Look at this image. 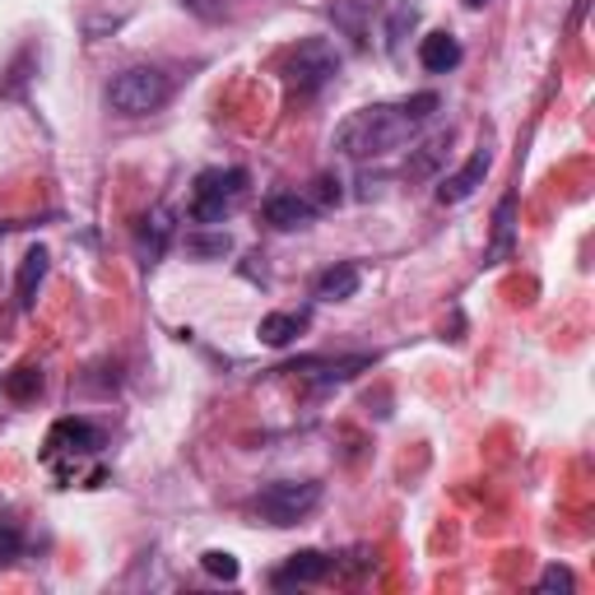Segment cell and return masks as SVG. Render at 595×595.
<instances>
[{"instance_id": "obj_1", "label": "cell", "mask_w": 595, "mask_h": 595, "mask_svg": "<svg viewBox=\"0 0 595 595\" xmlns=\"http://www.w3.org/2000/svg\"><path fill=\"white\" fill-rule=\"evenodd\" d=\"M443 108L437 93H414L405 102H373V108L345 117L335 126V149L349 153V159H381L400 145L414 140V131Z\"/></svg>"}, {"instance_id": "obj_2", "label": "cell", "mask_w": 595, "mask_h": 595, "mask_svg": "<svg viewBox=\"0 0 595 595\" xmlns=\"http://www.w3.org/2000/svg\"><path fill=\"white\" fill-rule=\"evenodd\" d=\"M168 98H172V80L159 66H131V70L112 75V85H108V108L117 117H149V112H159Z\"/></svg>"}, {"instance_id": "obj_3", "label": "cell", "mask_w": 595, "mask_h": 595, "mask_svg": "<svg viewBox=\"0 0 595 595\" xmlns=\"http://www.w3.org/2000/svg\"><path fill=\"white\" fill-rule=\"evenodd\" d=\"M321 479H275L251 498V512L266 526H298L321 507Z\"/></svg>"}, {"instance_id": "obj_4", "label": "cell", "mask_w": 595, "mask_h": 595, "mask_svg": "<svg viewBox=\"0 0 595 595\" xmlns=\"http://www.w3.org/2000/svg\"><path fill=\"white\" fill-rule=\"evenodd\" d=\"M247 168H205L191 187V219L196 224H224L238 200L247 196Z\"/></svg>"}, {"instance_id": "obj_5", "label": "cell", "mask_w": 595, "mask_h": 595, "mask_svg": "<svg viewBox=\"0 0 595 595\" xmlns=\"http://www.w3.org/2000/svg\"><path fill=\"white\" fill-rule=\"evenodd\" d=\"M340 75V51L330 38H303L289 57H284V80L298 93H317Z\"/></svg>"}, {"instance_id": "obj_6", "label": "cell", "mask_w": 595, "mask_h": 595, "mask_svg": "<svg viewBox=\"0 0 595 595\" xmlns=\"http://www.w3.org/2000/svg\"><path fill=\"white\" fill-rule=\"evenodd\" d=\"M98 447H102V428H93L89 419H57L51 424V433H47V465L51 460H85V456H98Z\"/></svg>"}, {"instance_id": "obj_7", "label": "cell", "mask_w": 595, "mask_h": 595, "mask_svg": "<svg viewBox=\"0 0 595 595\" xmlns=\"http://www.w3.org/2000/svg\"><path fill=\"white\" fill-rule=\"evenodd\" d=\"M488 163H494V149H475L470 159H465L452 177H443V187H437V200H443V205H460V200H470V196L484 187Z\"/></svg>"}, {"instance_id": "obj_8", "label": "cell", "mask_w": 595, "mask_h": 595, "mask_svg": "<svg viewBox=\"0 0 595 595\" xmlns=\"http://www.w3.org/2000/svg\"><path fill=\"white\" fill-rule=\"evenodd\" d=\"M266 224L270 228H279V232H294V228H307V224H313L317 219V205L313 200H307L303 191H279V196H270L266 200Z\"/></svg>"}, {"instance_id": "obj_9", "label": "cell", "mask_w": 595, "mask_h": 595, "mask_svg": "<svg viewBox=\"0 0 595 595\" xmlns=\"http://www.w3.org/2000/svg\"><path fill=\"white\" fill-rule=\"evenodd\" d=\"M330 567H335L330 554H321V549H298V554H289V563H284L279 573H275V586H317V582L330 577Z\"/></svg>"}, {"instance_id": "obj_10", "label": "cell", "mask_w": 595, "mask_h": 595, "mask_svg": "<svg viewBox=\"0 0 595 595\" xmlns=\"http://www.w3.org/2000/svg\"><path fill=\"white\" fill-rule=\"evenodd\" d=\"M358 284H364V270H358L354 261H335V266H326V270L317 275L313 298H317V303H349V298L358 294Z\"/></svg>"}, {"instance_id": "obj_11", "label": "cell", "mask_w": 595, "mask_h": 595, "mask_svg": "<svg viewBox=\"0 0 595 595\" xmlns=\"http://www.w3.org/2000/svg\"><path fill=\"white\" fill-rule=\"evenodd\" d=\"M47 266H51L47 247H29V251H23L19 275H14V303H19V313H33L38 289H42V279H47Z\"/></svg>"}, {"instance_id": "obj_12", "label": "cell", "mask_w": 595, "mask_h": 595, "mask_svg": "<svg viewBox=\"0 0 595 595\" xmlns=\"http://www.w3.org/2000/svg\"><path fill=\"white\" fill-rule=\"evenodd\" d=\"M307 321H313V313H266L261 326H256V335H261V345L284 349L307 330Z\"/></svg>"}, {"instance_id": "obj_13", "label": "cell", "mask_w": 595, "mask_h": 595, "mask_svg": "<svg viewBox=\"0 0 595 595\" xmlns=\"http://www.w3.org/2000/svg\"><path fill=\"white\" fill-rule=\"evenodd\" d=\"M172 210H168V205H153V210L145 215V224H140V251H145V261L153 266V261H159V256H163V247L172 242Z\"/></svg>"}, {"instance_id": "obj_14", "label": "cell", "mask_w": 595, "mask_h": 595, "mask_svg": "<svg viewBox=\"0 0 595 595\" xmlns=\"http://www.w3.org/2000/svg\"><path fill=\"white\" fill-rule=\"evenodd\" d=\"M419 66H424L428 75L456 70V66H460V42H456L452 33H428V38L419 42Z\"/></svg>"}, {"instance_id": "obj_15", "label": "cell", "mask_w": 595, "mask_h": 595, "mask_svg": "<svg viewBox=\"0 0 595 595\" xmlns=\"http://www.w3.org/2000/svg\"><path fill=\"white\" fill-rule=\"evenodd\" d=\"M447 149H452V131H437L433 140H424L419 149H409V163H405V177H433L437 163L447 159Z\"/></svg>"}, {"instance_id": "obj_16", "label": "cell", "mask_w": 595, "mask_h": 595, "mask_svg": "<svg viewBox=\"0 0 595 595\" xmlns=\"http://www.w3.org/2000/svg\"><path fill=\"white\" fill-rule=\"evenodd\" d=\"M0 391H6L10 400H38V396H42V368L23 364V368L6 373V381H0Z\"/></svg>"}, {"instance_id": "obj_17", "label": "cell", "mask_w": 595, "mask_h": 595, "mask_svg": "<svg viewBox=\"0 0 595 595\" xmlns=\"http://www.w3.org/2000/svg\"><path fill=\"white\" fill-rule=\"evenodd\" d=\"M200 567H205L210 577H219V582H238V573H242V563L232 558L228 549H205V554H200Z\"/></svg>"}, {"instance_id": "obj_18", "label": "cell", "mask_w": 595, "mask_h": 595, "mask_svg": "<svg viewBox=\"0 0 595 595\" xmlns=\"http://www.w3.org/2000/svg\"><path fill=\"white\" fill-rule=\"evenodd\" d=\"M187 251L191 256H228L232 242H228V232H187Z\"/></svg>"}, {"instance_id": "obj_19", "label": "cell", "mask_w": 595, "mask_h": 595, "mask_svg": "<svg viewBox=\"0 0 595 595\" xmlns=\"http://www.w3.org/2000/svg\"><path fill=\"white\" fill-rule=\"evenodd\" d=\"M303 196L317 205V215H321V210H335V205H340V182H335L330 172H321L317 182H313V191H303Z\"/></svg>"}, {"instance_id": "obj_20", "label": "cell", "mask_w": 595, "mask_h": 595, "mask_svg": "<svg viewBox=\"0 0 595 595\" xmlns=\"http://www.w3.org/2000/svg\"><path fill=\"white\" fill-rule=\"evenodd\" d=\"M512 215H516V196H503L498 215H494V251L512 247Z\"/></svg>"}, {"instance_id": "obj_21", "label": "cell", "mask_w": 595, "mask_h": 595, "mask_svg": "<svg viewBox=\"0 0 595 595\" xmlns=\"http://www.w3.org/2000/svg\"><path fill=\"white\" fill-rule=\"evenodd\" d=\"M577 586V577H573V567H563V563H549L545 567V573H539V591H545V595H567V591H573Z\"/></svg>"}, {"instance_id": "obj_22", "label": "cell", "mask_w": 595, "mask_h": 595, "mask_svg": "<svg viewBox=\"0 0 595 595\" xmlns=\"http://www.w3.org/2000/svg\"><path fill=\"white\" fill-rule=\"evenodd\" d=\"M23 554V530L14 522H0V567L14 563Z\"/></svg>"}, {"instance_id": "obj_23", "label": "cell", "mask_w": 595, "mask_h": 595, "mask_svg": "<svg viewBox=\"0 0 595 595\" xmlns=\"http://www.w3.org/2000/svg\"><path fill=\"white\" fill-rule=\"evenodd\" d=\"M414 19H419V10H414V6H400V10H396V19H391V29H386V42H391V51L400 47L405 29H414Z\"/></svg>"}, {"instance_id": "obj_24", "label": "cell", "mask_w": 595, "mask_h": 595, "mask_svg": "<svg viewBox=\"0 0 595 595\" xmlns=\"http://www.w3.org/2000/svg\"><path fill=\"white\" fill-rule=\"evenodd\" d=\"M182 6L191 14H200V19H219L224 14V0H182Z\"/></svg>"}, {"instance_id": "obj_25", "label": "cell", "mask_w": 595, "mask_h": 595, "mask_svg": "<svg viewBox=\"0 0 595 595\" xmlns=\"http://www.w3.org/2000/svg\"><path fill=\"white\" fill-rule=\"evenodd\" d=\"M465 6H470V10H484V6H488V0H465Z\"/></svg>"}]
</instances>
